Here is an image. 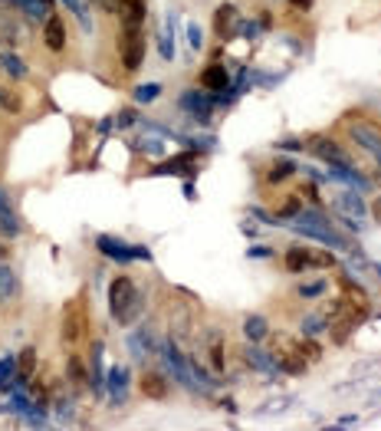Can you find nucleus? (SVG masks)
<instances>
[{"mask_svg": "<svg viewBox=\"0 0 381 431\" xmlns=\"http://www.w3.org/2000/svg\"><path fill=\"white\" fill-rule=\"evenodd\" d=\"M95 250H99L105 260H112V264H119V267H132L135 260H142V264H152L155 254L145 244H128L122 241V237H115V234H99L95 237Z\"/></svg>", "mask_w": 381, "mask_h": 431, "instance_id": "1", "label": "nucleus"}, {"mask_svg": "<svg viewBox=\"0 0 381 431\" xmlns=\"http://www.w3.org/2000/svg\"><path fill=\"white\" fill-rule=\"evenodd\" d=\"M60 336H63V343H66L69 349H76V346L85 343V336H89V303H85L83 296L63 303Z\"/></svg>", "mask_w": 381, "mask_h": 431, "instance_id": "2", "label": "nucleus"}, {"mask_svg": "<svg viewBox=\"0 0 381 431\" xmlns=\"http://www.w3.org/2000/svg\"><path fill=\"white\" fill-rule=\"evenodd\" d=\"M115 53L125 73L135 76L138 69L145 66V40H142V26H119L115 33Z\"/></svg>", "mask_w": 381, "mask_h": 431, "instance_id": "3", "label": "nucleus"}, {"mask_svg": "<svg viewBox=\"0 0 381 431\" xmlns=\"http://www.w3.org/2000/svg\"><path fill=\"white\" fill-rule=\"evenodd\" d=\"M178 109L197 125H211L217 103H214V93H207V89H184L178 95Z\"/></svg>", "mask_w": 381, "mask_h": 431, "instance_id": "4", "label": "nucleus"}, {"mask_svg": "<svg viewBox=\"0 0 381 431\" xmlns=\"http://www.w3.org/2000/svg\"><path fill=\"white\" fill-rule=\"evenodd\" d=\"M138 290H142V286H138L128 274H119V276H112L109 280V316L115 319L119 326H122V319H125L128 306L135 303Z\"/></svg>", "mask_w": 381, "mask_h": 431, "instance_id": "5", "label": "nucleus"}, {"mask_svg": "<svg viewBox=\"0 0 381 431\" xmlns=\"http://www.w3.org/2000/svg\"><path fill=\"white\" fill-rule=\"evenodd\" d=\"M368 316H372V313H365V310H358V306H352V303L342 300L339 316L329 323V339H332V346H348V339H352L358 329H362V323H365Z\"/></svg>", "mask_w": 381, "mask_h": 431, "instance_id": "6", "label": "nucleus"}, {"mask_svg": "<svg viewBox=\"0 0 381 431\" xmlns=\"http://www.w3.org/2000/svg\"><path fill=\"white\" fill-rule=\"evenodd\" d=\"M201 152H178V155H165L161 162L152 165V172L148 175H178V178H197L201 172Z\"/></svg>", "mask_w": 381, "mask_h": 431, "instance_id": "7", "label": "nucleus"}, {"mask_svg": "<svg viewBox=\"0 0 381 431\" xmlns=\"http://www.w3.org/2000/svg\"><path fill=\"white\" fill-rule=\"evenodd\" d=\"M306 148H309V155L319 158V162H325V165H348V162H352V158L345 155V148H342L332 135H325V132H315V135H309Z\"/></svg>", "mask_w": 381, "mask_h": 431, "instance_id": "8", "label": "nucleus"}, {"mask_svg": "<svg viewBox=\"0 0 381 431\" xmlns=\"http://www.w3.org/2000/svg\"><path fill=\"white\" fill-rule=\"evenodd\" d=\"M240 10H237V4H221V7L211 14V30H214V36L221 40V43H230L234 36H237V26H240Z\"/></svg>", "mask_w": 381, "mask_h": 431, "instance_id": "9", "label": "nucleus"}, {"mask_svg": "<svg viewBox=\"0 0 381 431\" xmlns=\"http://www.w3.org/2000/svg\"><path fill=\"white\" fill-rule=\"evenodd\" d=\"M102 359H105V339H93L89 343V392H93L95 398L105 395V369L109 365H102Z\"/></svg>", "mask_w": 381, "mask_h": 431, "instance_id": "10", "label": "nucleus"}, {"mask_svg": "<svg viewBox=\"0 0 381 431\" xmlns=\"http://www.w3.org/2000/svg\"><path fill=\"white\" fill-rule=\"evenodd\" d=\"M66 43H69V26L60 14H50V17L43 20V46L46 53H66Z\"/></svg>", "mask_w": 381, "mask_h": 431, "instance_id": "11", "label": "nucleus"}, {"mask_svg": "<svg viewBox=\"0 0 381 431\" xmlns=\"http://www.w3.org/2000/svg\"><path fill=\"white\" fill-rule=\"evenodd\" d=\"M158 343L161 339L152 333V326H138V329H132L128 333V339H125V349L132 353V359H138V363H148V355L152 353H158Z\"/></svg>", "mask_w": 381, "mask_h": 431, "instance_id": "12", "label": "nucleus"}, {"mask_svg": "<svg viewBox=\"0 0 381 431\" xmlns=\"http://www.w3.org/2000/svg\"><path fill=\"white\" fill-rule=\"evenodd\" d=\"M138 392L152 402H165L171 392V382H168V372H158V369H142L138 372Z\"/></svg>", "mask_w": 381, "mask_h": 431, "instance_id": "13", "label": "nucleus"}, {"mask_svg": "<svg viewBox=\"0 0 381 431\" xmlns=\"http://www.w3.org/2000/svg\"><path fill=\"white\" fill-rule=\"evenodd\" d=\"M325 178H329V182L345 185V188L358 191V194H368V191H372V182H368V178H365V175L358 172V168H355L352 162H348V165H329Z\"/></svg>", "mask_w": 381, "mask_h": 431, "instance_id": "14", "label": "nucleus"}, {"mask_svg": "<svg viewBox=\"0 0 381 431\" xmlns=\"http://www.w3.org/2000/svg\"><path fill=\"white\" fill-rule=\"evenodd\" d=\"M339 290H342V300L345 303H352V306H358V310H365V313H372V294H368V286L365 284H358V276H352V274L342 270L339 274Z\"/></svg>", "mask_w": 381, "mask_h": 431, "instance_id": "15", "label": "nucleus"}, {"mask_svg": "<svg viewBox=\"0 0 381 431\" xmlns=\"http://www.w3.org/2000/svg\"><path fill=\"white\" fill-rule=\"evenodd\" d=\"M178 10H168L165 14V20H161L158 26V36H155V43H158V56L165 63H171L174 56H178V46H174V26H178Z\"/></svg>", "mask_w": 381, "mask_h": 431, "instance_id": "16", "label": "nucleus"}, {"mask_svg": "<svg viewBox=\"0 0 381 431\" xmlns=\"http://www.w3.org/2000/svg\"><path fill=\"white\" fill-rule=\"evenodd\" d=\"M299 172V162L289 155H280V158H270L266 165V175H263V188H276V185L289 182L293 175Z\"/></svg>", "mask_w": 381, "mask_h": 431, "instance_id": "17", "label": "nucleus"}, {"mask_svg": "<svg viewBox=\"0 0 381 431\" xmlns=\"http://www.w3.org/2000/svg\"><path fill=\"white\" fill-rule=\"evenodd\" d=\"M332 207H335L339 214H345V217H355V221H365V217H368V204H365V198L358 194V191H352V188L339 191V194L332 198Z\"/></svg>", "mask_w": 381, "mask_h": 431, "instance_id": "18", "label": "nucleus"}, {"mask_svg": "<svg viewBox=\"0 0 381 431\" xmlns=\"http://www.w3.org/2000/svg\"><path fill=\"white\" fill-rule=\"evenodd\" d=\"M348 135H352V142H358V145H362L365 152H372L375 162L381 158V129H378V125L352 122V125H348Z\"/></svg>", "mask_w": 381, "mask_h": 431, "instance_id": "19", "label": "nucleus"}, {"mask_svg": "<svg viewBox=\"0 0 381 431\" xmlns=\"http://www.w3.org/2000/svg\"><path fill=\"white\" fill-rule=\"evenodd\" d=\"M240 359H244L254 372H260V375H273V372H276V363H273V355L263 349V343H246L244 349H240Z\"/></svg>", "mask_w": 381, "mask_h": 431, "instance_id": "20", "label": "nucleus"}, {"mask_svg": "<svg viewBox=\"0 0 381 431\" xmlns=\"http://www.w3.org/2000/svg\"><path fill=\"white\" fill-rule=\"evenodd\" d=\"M309 244H289L286 254H283V270L286 274L303 276L306 270H313V254H309Z\"/></svg>", "mask_w": 381, "mask_h": 431, "instance_id": "21", "label": "nucleus"}, {"mask_svg": "<svg viewBox=\"0 0 381 431\" xmlns=\"http://www.w3.org/2000/svg\"><path fill=\"white\" fill-rule=\"evenodd\" d=\"M197 79H201V89H207V93H227L234 76H230V69L224 63H207Z\"/></svg>", "mask_w": 381, "mask_h": 431, "instance_id": "22", "label": "nucleus"}, {"mask_svg": "<svg viewBox=\"0 0 381 431\" xmlns=\"http://www.w3.org/2000/svg\"><path fill=\"white\" fill-rule=\"evenodd\" d=\"M66 382H69V388H73L76 395H83L85 388H89V363H85L76 349H73L69 359H66Z\"/></svg>", "mask_w": 381, "mask_h": 431, "instance_id": "23", "label": "nucleus"}, {"mask_svg": "<svg viewBox=\"0 0 381 431\" xmlns=\"http://www.w3.org/2000/svg\"><path fill=\"white\" fill-rule=\"evenodd\" d=\"M0 73H7V79H14V83H26L30 79L26 60L17 50H10V46H0Z\"/></svg>", "mask_w": 381, "mask_h": 431, "instance_id": "24", "label": "nucleus"}, {"mask_svg": "<svg viewBox=\"0 0 381 431\" xmlns=\"http://www.w3.org/2000/svg\"><path fill=\"white\" fill-rule=\"evenodd\" d=\"M207 363L217 375L227 372V339H224V333H207Z\"/></svg>", "mask_w": 381, "mask_h": 431, "instance_id": "25", "label": "nucleus"}, {"mask_svg": "<svg viewBox=\"0 0 381 431\" xmlns=\"http://www.w3.org/2000/svg\"><path fill=\"white\" fill-rule=\"evenodd\" d=\"M266 336H270V319L260 316V313L244 316V339L246 343H266Z\"/></svg>", "mask_w": 381, "mask_h": 431, "instance_id": "26", "label": "nucleus"}, {"mask_svg": "<svg viewBox=\"0 0 381 431\" xmlns=\"http://www.w3.org/2000/svg\"><path fill=\"white\" fill-rule=\"evenodd\" d=\"M76 392H73V388H60V392H56V395H53V412L60 415V422L66 425V422H73V418H76Z\"/></svg>", "mask_w": 381, "mask_h": 431, "instance_id": "27", "label": "nucleus"}, {"mask_svg": "<svg viewBox=\"0 0 381 431\" xmlns=\"http://www.w3.org/2000/svg\"><path fill=\"white\" fill-rule=\"evenodd\" d=\"M293 346H296V353L303 355L309 365H315V363L325 359V349H322V343L315 336H299V339H293Z\"/></svg>", "mask_w": 381, "mask_h": 431, "instance_id": "28", "label": "nucleus"}, {"mask_svg": "<svg viewBox=\"0 0 381 431\" xmlns=\"http://www.w3.org/2000/svg\"><path fill=\"white\" fill-rule=\"evenodd\" d=\"M17 294H20L17 274H14V267H10V264H4V260H0V303L17 300Z\"/></svg>", "mask_w": 381, "mask_h": 431, "instance_id": "29", "label": "nucleus"}, {"mask_svg": "<svg viewBox=\"0 0 381 431\" xmlns=\"http://www.w3.org/2000/svg\"><path fill=\"white\" fill-rule=\"evenodd\" d=\"M303 207H306V201L299 198L296 191H293V194H286L283 201H276V207H273V211H276V217H280L283 224H289V221H296V217H299V211H303Z\"/></svg>", "mask_w": 381, "mask_h": 431, "instance_id": "30", "label": "nucleus"}, {"mask_svg": "<svg viewBox=\"0 0 381 431\" xmlns=\"http://www.w3.org/2000/svg\"><path fill=\"white\" fill-rule=\"evenodd\" d=\"M299 333L319 339L322 333H329V316H325V313H306V316L299 319Z\"/></svg>", "mask_w": 381, "mask_h": 431, "instance_id": "31", "label": "nucleus"}, {"mask_svg": "<svg viewBox=\"0 0 381 431\" xmlns=\"http://www.w3.org/2000/svg\"><path fill=\"white\" fill-rule=\"evenodd\" d=\"M36 369H40V355H36V346H24L17 353V372L24 379H33Z\"/></svg>", "mask_w": 381, "mask_h": 431, "instance_id": "32", "label": "nucleus"}, {"mask_svg": "<svg viewBox=\"0 0 381 431\" xmlns=\"http://www.w3.org/2000/svg\"><path fill=\"white\" fill-rule=\"evenodd\" d=\"M0 113L24 115V95H20L14 86H0Z\"/></svg>", "mask_w": 381, "mask_h": 431, "instance_id": "33", "label": "nucleus"}, {"mask_svg": "<svg viewBox=\"0 0 381 431\" xmlns=\"http://www.w3.org/2000/svg\"><path fill=\"white\" fill-rule=\"evenodd\" d=\"M63 7L73 14V17L79 20V26H83V33H93L95 24H93V14H89V7H85V0H60Z\"/></svg>", "mask_w": 381, "mask_h": 431, "instance_id": "34", "label": "nucleus"}, {"mask_svg": "<svg viewBox=\"0 0 381 431\" xmlns=\"http://www.w3.org/2000/svg\"><path fill=\"white\" fill-rule=\"evenodd\" d=\"M128 385H132V369H128V365H109V369H105V392L128 388Z\"/></svg>", "mask_w": 381, "mask_h": 431, "instance_id": "35", "label": "nucleus"}, {"mask_svg": "<svg viewBox=\"0 0 381 431\" xmlns=\"http://www.w3.org/2000/svg\"><path fill=\"white\" fill-rule=\"evenodd\" d=\"M161 93H165V86L161 83H138L135 89H132V99H135L138 105H152L161 99Z\"/></svg>", "mask_w": 381, "mask_h": 431, "instance_id": "36", "label": "nucleus"}, {"mask_svg": "<svg viewBox=\"0 0 381 431\" xmlns=\"http://www.w3.org/2000/svg\"><path fill=\"white\" fill-rule=\"evenodd\" d=\"M293 402L296 398L293 395H276V398H266V402H260V405L254 408V415H280V412H286V408H293Z\"/></svg>", "mask_w": 381, "mask_h": 431, "instance_id": "37", "label": "nucleus"}, {"mask_svg": "<svg viewBox=\"0 0 381 431\" xmlns=\"http://www.w3.org/2000/svg\"><path fill=\"white\" fill-rule=\"evenodd\" d=\"M135 148L138 152H145L148 158H165V138H152V135H145V132H138L135 138Z\"/></svg>", "mask_w": 381, "mask_h": 431, "instance_id": "38", "label": "nucleus"}, {"mask_svg": "<svg viewBox=\"0 0 381 431\" xmlns=\"http://www.w3.org/2000/svg\"><path fill=\"white\" fill-rule=\"evenodd\" d=\"M329 294V284L325 280H306V284H296V296L299 300H322V296Z\"/></svg>", "mask_w": 381, "mask_h": 431, "instance_id": "39", "label": "nucleus"}, {"mask_svg": "<svg viewBox=\"0 0 381 431\" xmlns=\"http://www.w3.org/2000/svg\"><path fill=\"white\" fill-rule=\"evenodd\" d=\"M276 369L283 372V375H296V379H303V375H309V363H306L303 355L299 353H293L289 355V359H283L280 365H276Z\"/></svg>", "mask_w": 381, "mask_h": 431, "instance_id": "40", "label": "nucleus"}, {"mask_svg": "<svg viewBox=\"0 0 381 431\" xmlns=\"http://www.w3.org/2000/svg\"><path fill=\"white\" fill-rule=\"evenodd\" d=\"M20 418H24L26 428H50V422H46V405H40V402H33Z\"/></svg>", "mask_w": 381, "mask_h": 431, "instance_id": "41", "label": "nucleus"}, {"mask_svg": "<svg viewBox=\"0 0 381 431\" xmlns=\"http://www.w3.org/2000/svg\"><path fill=\"white\" fill-rule=\"evenodd\" d=\"M17 379V355H0V392H7L10 382Z\"/></svg>", "mask_w": 381, "mask_h": 431, "instance_id": "42", "label": "nucleus"}, {"mask_svg": "<svg viewBox=\"0 0 381 431\" xmlns=\"http://www.w3.org/2000/svg\"><path fill=\"white\" fill-rule=\"evenodd\" d=\"M20 231H24V224H20L17 211H14V214H4V217H0V237H4V241H17Z\"/></svg>", "mask_w": 381, "mask_h": 431, "instance_id": "43", "label": "nucleus"}, {"mask_svg": "<svg viewBox=\"0 0 381 431\" xmlns=\"http://www.w3.org/2000/svg\"><path fill=\"white\" fill-rule=\"evenodd\" d=\"M309 254H313V270H332L339 264L335 260V250H329V247H313Z\"/></svg>", "mask_w": 381, "mask_h": 431, "instance_id": "44", "label": "nucleus"}, {"mask_svg": "<svg viewBox=\"0 0 381 431\" xmlns=\"http://www.w3.org/2000/svg\"><path fill=\"white\" fill-rule=\"evenodd\" d=\"M286 79V73H270V69H254V86L260 89H276Z\"/></svg>", "mask_w": 381, "mask_h": 431, "instance_id": "45", "label": "nucleus"}, {"mask_svg": "<svg viewBox=\"0 0 381 431\" xmlns=\"http://www.w3.org/2000/svg\"><path fill=\"white\" fill-rule=\"evenodd\" d=\"M184 40H187V50L191 53H201L204 50V33H201V26L191 20V24H184Z\"/></svg>", "mask_w": 381, "mask_h": 431, "instance_id": "46", "label": "nucleus"}, {"mask_svg": "<svg viewBox=\"0 0 381 431\" xmlns=\"http://www.w3.org/2000/svg\"><path fill=\"white\" fill-rule=\"evenodd\" d=\"M276 148H280L283 155H299V152L306 148V142H303V138H296V135H286V138L276 142Z\"/></svg>", "mask_w": 381, "mask_h": 431, "instance_id": "47", "label": "nucleus"}, {"mask_svg": "<svg viewBox=\"0 0 381 431\" xmlns=\"http://www.w3.org/2000/svg\"><path fill=\"white\" fill-rule=\"evenodd\" d=\"M250 211V217H256V221H263V224H270V227H283V221L276 214H266V207H260V204H250L246 207Z\"/></svg>", "mask_w": 381, "mask_h": 431, "instance_id": "48", "label": "nucleus"}, {"mask_svg": "<svg viewBox=\"0 0 381 431\" xmlns=\"http://www.w3.org/2000/svg\"><path fill=\"white\" fill-rule=\"evenodd\" d=\"M115 119H119V132H125V129H135L142 115H138V109H132V105H128V109H122V113L115 115Z\"/></svg>", "mask_w": 381, "mask_h": 431, "instance_id": "49", "label": "nucleus"}, {"mask_svg": "<svg viewBox=\"0 0 381 431\" xmlns=\"http://www.w3.org/2000/svg\"><path fill=\"white\" fill-rule=\"evenodd\" d=\"M303 201H313V204H322V191H319V185L315 182H309V185H303V188L296 191Z\"/></svg>", "mask_w": 381, "mask_h": 431, "instance_id": "50", "label": "nucleus"}, {"mask_svg": "<svg viewBox=\"0 0 381 431\" xmlns=\"http://www.w3.org/2000/svg\"><path fill=\"white\" fill-rule=\"evenodd\" d=\"M263 30H260V24L256 20H240V26H237V36H246V40H256Z\"/></svg>", "mask_w": 381, "mask_h": 431, "instance_id": "51", "label": "nucleus"}, {"mask_svg": "<svg viewBox=\"0 0 381 431\" xmlns=\"http://www.w3.org/2000/svg\"><path fill=\"white\" fill-rule=\"evenodd\" d=\"M273 254H276L273 244H270V247H266V244H254V247L246 250V257H250V260H273Z\"/></svg>", "mask_w": 381, "mask_h": 431, "instance_id": "52", "label": "nucleus"}, {"mask_svg": "<svg viewBox=\"0 0 381 431\" xmlns=\"http://www.w3.org/2000/svg\"><path fill=\"white\" fill-rule=\"evenodd\" d=\"M95 132H99L102 138H109L112 132H119V119H115V115H105V119H99V125H95Z\"/></svg>", "mask_w": 381, "mask_h": 431, "instance_id": "53", "label": "nucleus"}, {"mask_svg": "<svg viewBox=\"0 0 381 431\" xmlns=\"http://www.w3.org/2000/svg\"><path fill=\"white\" fill-rule=\"evenodd\" d=\"M105 395H109L112 408H125L128 405V388H115V392H105Z\"/></svg>", "mask_w": 381, "mask_h": 431, "instance_id": "54", "label": "nucleus"}, {"mask_svg": "<svg viewBox=\"0 0 381 431\" xmlns=\"http://www.w3.org/2000/svg\"><path fill=\"white\" fill-rule=\"evenodd\" d=\"M181 194H184L187 201H197L201 194H197V188H194V178H181Z\"/></svg>", "mask_w": 381, "mask_h": 431, "instance_id": "55", "label": "nucleus"}, {"mask_svg": "<svg viewBox=\"0 0 381 431\" xmlns=\"http://www.w3.org/2000/svg\"><path fill=\"white\" fill-rule=\"evenodd\" d=\"M4 214H14V201H10L7 188L0 185V217H4Z\"/></svg>", "mask_w": 381, "mask_h": 431, "instance_id": "56", "label": "nucleus"}, {"mask_svg": "<svg viewBox=\"0 0 381 431\" xmlns=\"http://www.w3.org/2000/svg\"><path fill=\"white\" fill-rule=\"evenodd\" d=\"M286 4L296 10V14H309V10L315 7V0H286Z\"/></svg>", "mask_w": 381, "mask_h": 431, "instance_id": "57", "label": "nucleus"}, {"mask_svg": "<svg viewBox=\"0 0 381 431\" xmlns=\"http://www.w3.org/2000/svg\"><path fill=\"white\" fill-rule=\"evenodd\" d=\"M355 425H358V415H342L339 422H335V425H329V428L335 431V428H355Z\"/></svg>", "mask_w": 381, "mask_h": 431, "instance_id": "58", "label": "nucleus"}, {"mask_svg": "<svg viewBox=\"0 0 381 431\" xmlns=\"http://www.w3.org/2000/svg\"><path fill=\"white\" fill-rule=\"evenodd\" d=\"M240 231H244L250 241H256V237H260V227H256L254 221H240Z\"/></svg>", "mask_w": 381, "mask_h": 431, "instance_id": "59", "label": "nucleus"}, {"mask_svg": "<svg viewBox=\"0 0 381 431\" xmlns=\"http://www.w3.org/2000/svg\"><path fill=\"white\" fill-rule=\"evenodd\" d=\"M368 214H372V217H375V224L381 227V198H375V201H372V207H368Z\"/></svg>", "mask_w": 381, "mask_h": 431, "instance_id": "60", "label": "nucleus"}, {"mask_svg": "<svg viewBox=\"0 0 381 431\" xmlns=\"http://www.w3.org/2000/svg\"><path fill=\"white\" fill-rule=\"evenodd\" d=\"M256 24H260L263 33H266V30H273V14H260V20H256Z\"/></svg>", "mask_w": 381, "mask_h": 431, "instance_id": "61", "label": "nucleus"}, {"mask_svg": "<svg viewBox=\"0 0 381 431\" xmlns=\"http://www.w3.org/2000/svg\"><path fill=\"white\" fill-rule=\"evenodd\" d=\"M221 405L227 408V412H237V402H234V398H221Z\"/></svg>", "mask_w": 381, "mask_h": 431, "instance_id": "62", "label": "nucleus"}, {"mask_svg": "<svg viewBox=\"0 0 381 431\" xmlns=\"http://www.w3.org/2000/svg\"><path fill=\"white\" fill-rule=\"evenodd\" d=\"M372 274H375V276H378V280H381V260H375V264H372Z\"/></svg>", "mask_w": 381, "mask_h": 431, "instance_id": "63", "label": "nucleus"}, {"mask_svg": "<svg viewBox=\"0 0 381 431\" xmlns=\"http://www.w3.org/2000/svg\"><path fill=\"white\" fill-rule=\"evenodd\" d=\"M4 257H7V247H4V244H0V260H4Z\"/></svg>", "mask_w": 381, "mask_h": 431, "instance_id": "64", "label": "nucleus"}]
</instances>
